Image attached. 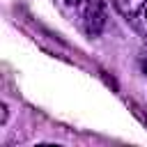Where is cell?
<instances>
[{
  "mask_svg": "<svg viewBox=\"0 0 147 147\" xmlns=\"http://www.w3.org/2000/svg\"><path fill=\"white\" fill-rule=\"evenodd\" d=\"M80 18L87 34H99L106 25V0H83L80 2Z\"/></svg>",
  "mask_w": 147,
  "mask_h": 147,
  "instance_id": "2",
  "label": "cell"
},
{
  "mask_svg": "<svg viewBox=\"0 0 147 147\" xmlns=\"http://www.w3.org/2000/svg\"><path fill=\"white\" fill-rule=\"evenodd\" d=\"M119 16L147 41V0H113Z\"/></svg>",
  "mask_w": 147,
  "mask_h": 147,
  "instance_id": "1",
  "label": "cell"
},
{
  "mask_svg": "<svg viewBox=\"0 0 147 147\" xmlns=\"http://www.w3.org/2000/svg\"><path fill=\"white\" fill-rule=\"evenodd\" d=\"M64 2H67V5H80L83 0H64Z\"/></svg>",
  "mask_w": 147,
  "mask_h": 147,
  "instance_id": "4",
  "label": "cell"
},
{
  "mask_svg": "<svg viewBox=\"0 0 147 147\" xmlns=\"http://www.w3.org/2000/svg\"><path fill=\"white\" fill-rule=\"evenodd\" d=\"M140 69H142V74H145V78H147V51L140 55Z\"/></svg>",
  "mask_w": 147,
  "mask_h": 147,
  "instance_id": "3",
  "label": "cell"
}]
</instances>
